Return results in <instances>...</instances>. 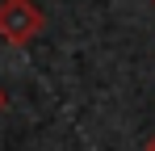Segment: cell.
Segmentation results:
<instances>
[{"label": "cell", "mask_w": 155, "mask_h": 151, "mask_svg": "<svg viewBox=\"0 0 155 151\" xmlns=\"http://www.w3.org/2000/svg\"><path fill=\"white\" fill-rule=\"evenodd\" d=\"M46 25V13L34 0H0V38L8 46H29Z\"/></svg>", "instance_id": "6da1fadb"}, {"label": "cell", "mask_w": 155, "mask_h": 151, "mask_svg": "<svg viewBox=\"0 0 155 151\" xmlns=\"http://www.w3.org/2000/svg\"><path fill=\"white\" fill-rule=\"evenodd\" d=\"M8 109V92H4V84H0V113Z\"/></svg>", "instance_id": "7a4b0ae2"}, {"label": "cell", "mask_w": 155, "mask_h": 151, "mask_svg": "<svg viewBox=\"0 0 155 151\" xmlns=\"http://www.w3.org/2000/svg\"><path fill=\"white\" fill-rule=\"evenodd\" d=\"M147 151H155V134H151V139H147Z\"/></svg>", "instance_id": "3957f363"}, {"label": "cell", "mask_w": 155, "mask_h": 151, "mask_svg": "<svg viewBox=\"0 0 155 151\" xmlns=\"http://www.w3.org/2000/svg\"><path fill=\"white\" fill-rule=\"evenodd\" d=\"M151 4H155V0H151Z\"/></svg>", "instance_id": "277c9868"}]
</instances>
